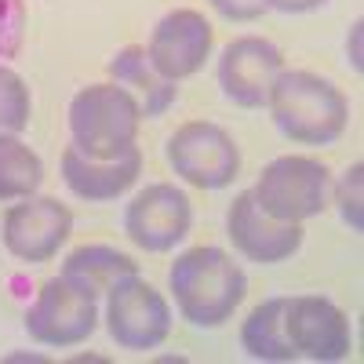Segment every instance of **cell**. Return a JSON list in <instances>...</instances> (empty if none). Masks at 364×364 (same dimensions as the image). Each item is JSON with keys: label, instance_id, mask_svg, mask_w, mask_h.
Listing matches in <instances>:
<instances>
[{"label": "cell", "instance_id": "18", "mask_svg": "<svg viewBox=\"0 0 364 364\" xmlns=\"http://www.w3.org/2000/svg\"><path fill=\"white\" fill-rule=\"evenodd\" d=\"M44 182V164L18 135L0 132V204L33 197Z\"/></svg>", "mask_w": 364, "mask_h": 364}, {"label": "cell", "instance_id": "1", "mask_svg": "<svg viewBox=\"0 0 364 364\" xmlns=\"http://www.w3.org/2000/svg\"><path fill=\"white\" fill-rule=\"evenodd\" d=\"M168 288L178 314L193 328H219L248 295V273L215 245L182 252L168 269Z\"/></svg>", "mask_w": 364, "mask_h": 364}, {"label": "cell", "instance_id": "17", "mask_svg": "<svg viewBox=\"0 0 364 364\" xmlns=\"http://www.w3.org/2000/svg\"><path fill=\"white\" fill-rule=\"evenodd\" d=\"M240 350L252 360H277V364L299 357L284 336V299L281 295L262 299L245 317V324H240Z\"/></svg>", "mask_w": 364, "mask_h": 364}, {"label": "cell", "instance_id": "4", "mask_svg": "<svg viewBox=\"0 0 364 364\" xmlns=\"http://www.w3.org/2000/svg\"><path fill=\"white\" fill-rule=\"evenodd\" d=\"M328 193H331V171L317 157H302V154L269 161L252 186L259 208L281 223L317 219L328 208Z\"/></svg>", "mask_w": 364, "mask_h": 364}, {"label": "cell", "instance_id": "10", "mask_svg": "<svg viewBox=\"0 0 364 364\" xmlns=\"http://www.w3.org/2000/svg\"><path fill=\"white\" fill-rule=\"evenodd\" d=\"M284 336L306 360H346L353 350L350 317L324 295H295L284 299Z\"/></svg>", "mask_w": 364, "mask_h": 364}, {"label": "cell", "instance_id": "6", "mask_svg": "<svg viewBox=\"0 0 364 364\" xmlns=\"http://www.w3.org/2000/svg\"><path fill=\"white\" fill-rule=\"evenodd\" d=\"M164 157L171 171L197 190H226L240 171V149L233 135L211 120H190L168 135Z\"/></svg>", "mask_w": 364, "mask_h": 364}, {"label": "cell", "instance_id": "9", "mask_svg": "<svg viewBox=\"0 0 364 364\" xmlns=\"http://www.w3.org/2000/svg\"><path fill=\"white\" fill-rule=\"evenodd\" d=\"M73 233V215L58 197H22L18 204L8 208L4 226H0V240L4 248L29 266L51 262L58 248Z\"/></svg>", "mask_w": 364, "mask_h": 364}, {"label": "cell", "instance_id": "3", "mask_svg": "<svg viewBox=\"0 0 364 364\" xmlns=\"http://www.w3.org/2000/svg\"><path fill=\"white\" fill-rule=\"evenodd\" d=\"M142 109L128 87H120L117 80L87 84L80 87L70 102V135L73 146L87 157H120L128 154L139 139Z\"/></svg>", "mask_w": 364, "mask_h": 364}, {"label": "cell", "instance_id": "23", "mask_svg": "<svg viewBox=\"0 0 364 364\" xmlns=\"http://www.w3.org/2000/svg\"><path fill=\"white\" fill-rule=\"evenodd\" d=\"M328 0H266V8L281 11V15H306V11H317Z\"/></svg>", "mask_w": 364, "mask_h": 364}, {"label": "cell", "instance_id": "12", "mask_svg": "<svg viewBox=\"0 0 364 364\" xmlns=\"http://www.w3.org/2000/svg\"><path fill=\"white\" fill-rule=\"evenodd\" d=\"M211 44H215L211 22L193 8H175L154 26L146 55L154 58V66L168 80H186V77L204 70L208 55H211Z\"/></svg>", "mask_w": 364, "mask_h": 364}, {"label": "cell", "instance_id": "2", "mask_svg": "<svg viewBox=\"0 0 364 364\" xmlns=\"http://www.w3.org/2000/svg\"><path fill=\"white\" fill-rule=\"evenodd\" d=\"M277 132L299 146L339 142L350 120V99L343 87L310 70H281L266 99Z\"/></svg>", "mask_w": 364, "mask_h": 364}, {"label": "cell", "instance_id": "21", "mask_svg": "<svg viewBox=\"0 0 364 364\" xmlns=\"http://www.w3.org/2000/svg\"><path fill=\"white\" fill-rule=\"evenodd\" d=\"M26 41V0H0V63L22 51Z\"/></svg>", "mask_w": 364, "mask_h": 364}, {"label": "cell", "instance_id": "14", "mask_svg": "<svg viewBox=\"0 0 364 364\" xmlns=\"http://www.w3.org/2000/svg\"><path fill=\"white\" fill-rule=\"evenodd\" d=\"M142 175V149L132 146L128 154L99 161V157H87L80 154L77 146H66L63 154V182L66 190L87 204H109L117 200L124 190L135 186V178Z\"/></svg>", "mask_w": 364, "mask_h": 364}, {"label": "cell", "instance_id": "15", "mask_svg": "<svg viewBox=\"0 0 364 364\" xmlns=\"http://www.w3.org/2000/svg\"><path fill=\"white\" fill-rule=\"evenodd\" d=\"M106 73H109V80H117L120 87L132 91L142 117H149V120L164 117L178 102V80H168L154 66V58L146 55V48H139V44L113 51L106 63Z\"/></svg>", "mask_w": 364, "mask_h": 364}, {"label": "cell", "instance_id": "11", "mask_svg": "<svg viewBox=\"0 0 364 364\" xmlns=\"http://www.w3.org/2000/svg\"><path fill=\"white\" fill-rule=\"evenodd\" d=\"M284 70L281 48L266 37H237L223 48L219 58V87L240 109H262L273 80Z\"/></svg>", "mask_w": 364, "mask_h": 364}, {"label": "cell", "instance_id": "13", "mask_svg": "<svg viewBox=\"0 0 364 364\" xmlns=\"http://www.w3.org/2000/svg\"><path fill=\"white\" fill-rule=\"evenodd\" d=\"M226 237L245 259L259 266H277L302 248V223H281L266 215L252 190H245L233 197L226 211Z\"/></svg>", "mask_w": 364, "mask_h": 364}, {"label": "cell", "instance_id": "19", "mask_svg": "<svg viewBox=\"0 0 364 364\" xmlns=\"http://www.w3.org/2000/svg\"><path fill=\"white\" fill-rule=\"evenodd\" d=\"M29 117H33V95H29V84L8 63H0V132L22 135L29 128Z\"/></svg>", "mask_w": 364, "mask_h": 364}, {"label": "cell", "instance_id": "20", "mask_svg": "<svg viewBox=\"0 0 364 364\" xmlns=\"http://www.w3.org/2000/svg\"><path fill=\"white\" fill-rule=\"evenodd\" d=\"M336 204H339V215L343 223L360 233L364 230V164H350L336 186Z\"/></svg>", "mask_w": 364, "mask_h": 364}, {"label": "cell", "instance_id": "24", "mask_svg": "<svg viewBox=\"0 0 364 364\" xmlns=\"http://www.w3.org/2000/svg\"><path fill=\"white\" fill-rule=\"evenodd\" d=\"M360 29H364V22L357 18L353 26H350V41H346V51H350V63H353V70L360 73V66H364V58H360Z\"/></svg>", "mask_w": 364, "mask_h": 364}, {"label": "cell", "instance_id": "5", "mask_svg": "<svg viewBox=\"0 0 364 364\" xmlns=\"http://www.w3.org/2000/svg\"><path fill=\"white\" fill-rule=\"evenodd\" d=\"M106 331L120 350L132 353L157 350L171 336V306L139 273L120 277L106 291Z\"/></svg>", "mask_w": 364, "mask_h": 364}, {"label": "cell", "instance_id": "7", "mask_svg": "<svg viewBox=\"0 0 364 364\" xmlns=\"http://www.w3.org/2000/svg\"><path fill=\"white\" fill-rule=\"evenodd\" d=\"M99 328V306L87 291H80L63 273L41 284L33 306L26 310V331L29 339L51 346V350H70L95 336Z\"/></svg>", "mask_w": 364, "mask_h": 364}, {"label": "cell", "instance_id": "22", "mask_svg": "<svg viewBox=\"0 0 364 364\" xmlns=\"http://www.w3.org/2000/svg\"><path fill=\"white\" fill-rule=\"evenodd\" d=\"M208 4L215 8L226 22H255L269 11L266 0H208Z\"/></svg>", "mask_w": 364, "mask_h": 364}, {"label": "cell", "instance_id": "16", "mask_svg": "<svg viewBox=\"0 0 364 364\" xmlns=\"http://www.w3.org/2000/svg\"><path fill=\"white\" fill-rule=\"evenodd\" d=\"M132 273H139V262L124 252L109 248V245H80L63 262V277L73 281L91 299L106 295L120 277H132Z\"/></svg>", "mask_w": 364, "mask_h": 364}, {"label": "cell", "instance_id": "8", "mask_svg": "<svg viewBox=\"0 0 364 364\" xmlns=\"http://www.w3.org/2000/svg\"><path fill=\"white\" fill-rule=\"evenodd\" d=\"M190 226H193V204L186 190H178L175 182H149L124 208L128 240L149 255H164L175 245H182Z\"/></svg>", "mask_w": 364, "mask_h": 364}]
</instances>
